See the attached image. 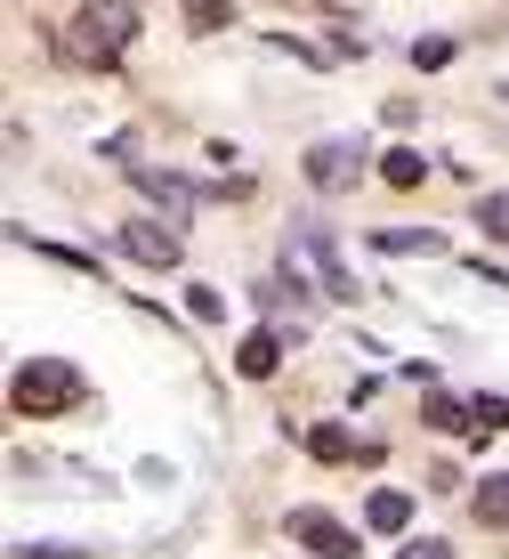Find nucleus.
<instances>
[{
    "label": "nucleus",
    "mask_w": 509,
    "mask_h": 559,
    "mask_svg": "<svg viewBox=\"0 0 509 559\" xmlns=\"http://www.w3.org/2000/svg\"><path fill=\"white\" fill-rule=\"evenodd\" d=\"M82 397H89V381L73 373L65 357H33V365H16V381H9L16 414H73Z\"/></svg>",
    "instance_id": "1"
},
{
    "label": "nucleus",
    "mask_w": 509,
    "mask_h": 559,
    "mask_svg": "<svg viewBox=\"0 0 509 559\" xmlns=\"http://www.w3.org/2000/svg\"><path fill=\"white\" fill-rule=\"evenodd\" d=\"M130 0H89L82 16H73V33H65V57H82V66H113L130 41Z\"/></svg>",
    "instance_id": "2"
},
{
    "label": "nucleus",
    "mask_w": 509,
    "mask_h": 559,
    "mask_svg": "<svg viewBox=\"0 0 509 559\" xmlns=\"http://www.w3.org/2000/svg\"><path fill=\"white\" fill-rule=\"evenodd\" d=\"M291 267H307V276H316V293H331V300H356V293H364V284L348 276V260H340V243H331L324 219H300V227H291Z\"/></svg>",
    "instance_id": "3"
},
{
    "label": "nucleus",
    "mask_w": 509,
    "mask_h": 559,
    "mask_svg": "<svg viewBox=\"0 0 509 559\" xmlns=\"http://www.w3.org/2000/svg\"><path fill=\"white\" fill-rule=\"evenodd\" d=\"M356 179H364V146H348V139L307 146V187H324V195H348Z\"/></svg>",
    "instance_id": "4"
},
{
    "label": "nucleus",
    "mask_w": 509,
    "mask_h": 559,
    "mask_svg": "<svg viewBox=\"0 0 509 559\" xmlns=\"http://www.w3.org/2000/svg\"><path fill=\"white\" fill-rule=\"evenodd\" d=\"M122 252L138 260V267H179V252H186V243H179V227H154V219H130V227H122Z\"/></svg>",
    "instance_id": "5"
},
{
    "label": "nucleus",
    "mask_w": 509,
    "mask_h": 559,
    "mask_svg": "<svg viewBox=\"0 0 509 559\" xmlns=\"http://www.w3.org/2000/svg\"><path fill=\"white\" fill-rule=\"evenodd\" d=\"M291 535H300L316 559H356V535H348L331 511H291Z\"/></svg>",
    "instance_id": "6"
},
{
    "label": "nucleus",
    "mask_w": 509,
    "mask_h": 559,
    "mask_svg": "<svg viewBox=\"0 0 509 559\" xmlns=\"http://www.w3.org/2000/svg\"><path fill=\"white\" fill-rule=\"evenodd\" d=\"M130 179H138V195H146V203L179 211V219H186L194 203H203V187H194V179H179V170H146V163H130Z\"/></svg>",
    "instance_id": "7"
},
{
    "label": "nucleus",
    "mask_w": 509,
    "mask_h": 559,
    "mask_svg": "<svg viewBox=\"0 0 509 559\" xmlns=\"http://www.w3.org/2000/svg\"><path fill=\"white\" fill-rule=\"evenodd\" d=\"M276 365H283V333H276V324H259V333L234 341V373H243V381H267Z\"/></svg>",
    "instance_id": "8"
},
{
    "label": "nucleus",
    "mask_w": 509,
    "mask_h": 559,
    "mask_svg": "<svg viewBox=\"0 0 509 559\" xmlns=\"http://www.w3.org/2000/svg\"><path fill=\"white\" fill-rule=\"evenodd\" d=\"M364 527H372V535H404V527H413V495L380 487V495L364 503Z\"/></svg>",
    "instance_id": "9"
},
{
    "label": "nucleus",
    "mask_w": 509,
    "mask_h": 559,
    "mask_svg": "<svg viewBox=\"0 0 509 559\" xmlns=\"http://www.w3.org/2000/svg\"><path fill=\"white\" fill-rule=\"evenodd\" d=\"M372 252H388V260H404V252H445V236L437 227H380V236H372Z\"/></svg>",
    "instance_id": "10"
},
{
    "label": "nucleus",
    "mask_w": 509,
    "mask_h": 559,
    "mask_svg": "<svg viewBox=\"0 0 509 559\" xmlns=\"http://www.w3.org/2000/svg\"><path fill=\"white\" fill-rule=\"evenodd\" d=\"M307 454H316V462H348V454H356V438H348L340 421H316V430H307Z\"/></svg>",
    "instance_id": "11"
},
{
    "label": "nucleus",
    "mask_w": 509,
    "mask_h": 559,
    "mask_svg": "<svg viewBox=\"0 0 509 559\" xmlns=\"http://www.w3.org/2000/svg\"><path fill=\"white\" fill-rule=\"evenodd\" d=\"M477 519H485V527H509V471H494L477 487Z\"/></svg>",
    "instance_id": "12"
},
{
    "label": "nucleus",
    "mask_w": 509,
    "mask_h": 559,
    "mask_svg": "<svg viewBox=\"0 0 509 559\" xmlns=\"http://www.w3.org/2000/svg\"><path fill=\"white\" fill-rule=\"evenodd\" d=\"M380 179H388V187H421V179H428V163H421L413 146H397V154L380 163Z\"/></svg>",
    "instance_id": "13"
},
{
    "label": "nucleus",
    "mask_w": 509,
    "mask_h": 559,
    "mask_svg": "<svg viewBox=\"0 0 509 559\" xmlns=\"http://www.w3.org/2000/svg\"><path fill=\"white\" fill-rule=\"evenodd\" d=\"M186 25L194 33H219V25H234V9H227V0H186Z\"/></svg>",
    "instance_id": "14"
},
{
    "label": "nucleus",
    "mask_w": 509,
    "mask_h": 559,
    "mask_svg": "<svg viewBox=\"0 0 509 559\" xmlns=\"http://www.w3.org/2000/svg\"><path fill=\"white\" fill-rule=\"evenodd\" d=\"M477 227L494 243H509V195H477Z\"/></svg>",
    "instance_id": "15"
},
{
    "label": "nucleus",
    "mask_w": 509,
    "mask_h": 559,
    "mask_svg": "<svg viewBox=\"0 0 509 559\" xmlns=\"http://www.w3.org/2000/svg\"><path fill=\"white\" fill-rule=\"evenodd\" d=\"M186 317H203V324H219V317H227V300H219V284H194V293H186Z\"/></svg>",
    "instance_id": "16"
},
{
    "label": "nucleus",
    "mask_w": 509,
    "mask_h": 559,
    "mask_svg": "<svg viewBox=\"0 0 509 559\" xmlns=\"http://www.w3.org/2000/svg\"><path fill=\"white\" fill-rule=\"evenodd\" d=\"M421 421H437V430H461V421H469V406H453V397H428V406H421Z\"/></svg>",
    "instance_id": "17"
},
{
    "label": "nucleus",
    "mask_w": 509,
    "mask_h": 559,
    "mask_svg": "<svg viewBox=\"0 0 509 559\" xmlns=\"http://www.w3.org/2000/svg\"><path fill=\"white\" fill-rule=\"evenodd\" d=\"M469 414H477V430H509V397H477Z\"/></svg>",
    "instance_id": "18"
},
{
    "label": "nucleus",
    "mask_w": 509,
    "mask_h": 559,
    "mask_svg": "<svg viewBox=\"0 0 509 559\" xmlns=\"http://www.w3.org/2000/svg\"><path fill=\"white\" fill-rule=\"evenodd\" d=\"M25 551H33V559H89L82 544H25Z\"/></svg>",
    "instance_id": "19"
},
{
    "label": "nucleus",
    "mask_w": 509,
    "mask_h": 559,
    "mask_svg": "<svg viewBox=\"0 0 509 559\" xmlns=\"http://www.w3.org/2000/svg\"><path fill=\"white\" fill-rule=\"evenodd\" d=\"M404 559H453L445 544H404Z\"/></svg>",
    "instance_id": "20"
}]
</instances>
